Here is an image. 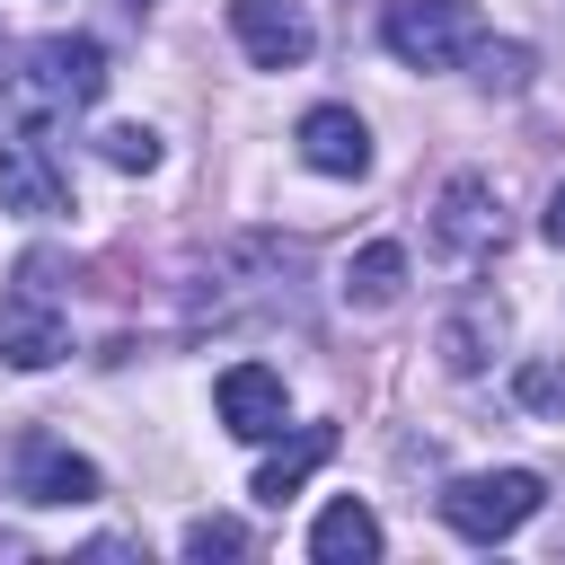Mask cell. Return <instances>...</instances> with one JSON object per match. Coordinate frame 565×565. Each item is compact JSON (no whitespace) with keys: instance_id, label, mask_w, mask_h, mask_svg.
<instances>
[{"instance_id":"6da1fadb","label":"cell","mask_w":565,"mask_h":565,"mask_svg":"<svg viewBox=\"0 0 565 565\" xmlns=\"http://www.w3.org/2000/svg\"><path fill=\"white\" fill-rule=\"evenodd\" d=\"M71 353V300H62V265L35 247L18 256V282L0 300V362L9 371H53Z\"/></svg>"},{"instance_id":"7a4b0ae2","label":"cell","mask_w":565,"mask_h":565,"mask_svg":"<svg viewBox=\"0 0 565 565\" xmlns=\"http://www.w3.org/2000/svg\"><path fill=\"white\" fill-rule=\"evenodd\" d=\"M97 97H106V44L97 35H44V44H26V62H18V106L26 115H79Z\"/></svg>"},{"instance_id":"3957f363","label":"cell","mask_w":565,"mask_h":565,"mask_svg":"<svg viewBox=\"0 0 565 565\" xmlns=\"http://www.w3.org/2000/svg\"><path fill=\"white\" fill-rule=\"evenodd\" d=\"M380 35H388V53L406 71H450L459 53H477L486 18H477V0H388Z\"/></svg>"},{"instance_id":"277c9868","label":"cell","mask_w":565,"mask_h":565,"mask_svg":"<svg viewBox=\"0 0 565 565\" xmlns=\"http://www.w3.org/2000/svg\"><path fill=\"white\" fill-rule=\"evenodd\" d=\"M539 503H547V486H539L530 468H477V477H459V486L441 494V521L486 547V539H512Z\"/></svg>"},{"instance_id":"5b68a950","label":"cell","mask_w":565,"mask_h":565,"mask_svg":"<svg viewBox=\"0 0 565 565\" xmlns=\"http://www.w3.org/2000/svg\"><path fill=\"white\" fill-rule=\"evenodd\" d=\"M433 247L441 256H459V265H486V256H503V194H494V177H450L441 185V203H433Z\"/></svg>"},{"instance_id":"8992f818","label":"cell","mask_w":565,"mask_h":565,"mask_svg":"<svg viewBox=\"0 0 565 565\" xmlns=\"http://www.w3.org/2000/svg\"><path fill=\"white\" fill-rule=\"evenodd\" d=\"M230 35L247 44L256 71H300L309 44H318V26H309L300 0H230Z\"/></svg>"},{"instance_id":"52a82bcc","label":"cell","mask_w":565,"mask_h":565,"mask_svg":"<svg viewBox=\"0 0 565 565\" xmlns=\"http://www.w3.org/2000/svg\"><path fill=\"white\" fill-rule=\"evenodd\" d=\"M0 212H26V221L71 212V177H62V159H53L35 132L0 141Z\"/></svg>"},{"instance_id":"ba28073f","label":"cell","mask_w":565,"mask_h":565,"mask_svg":"<svg viewBox=\"0 0 565 565\" xmlns=\"http://www.w3.org/2000/svg\"><path fill=\"white\" fill-rule=\"evenodd\" d=\"M18 494L26 503H97V459H79L53 433H26L18 441Z\"/></svg>"},{"instance_id":"9c48e42d","label":"cell","mask_w":565,"mask_h":565,"mask_svg":"<svg viewBox=\"0 0 565 565\" xmlns=\"http://www.w3.org/2000/svg\"><path fill=\"white\" fill-rule=\"evenodd\" d=\"M212 406H221V424H230L238 441H274L291 397H282V371H265V362H230L221 388H212Z\"/></svg>"},{"instance_id":"30bf717a","label":"cell","mask_w":565,"mask_h":565,"mask_svg":"<svg viewBox=\"0 0 565 565\" xmlns=\"http://www.w3.org/2000/svg\"><path fill=\"white\" fill-rule=\"evenodd\" d=\"M300 159L318 177H371V124L353 106H309L300 115Z\"/></svg>"},{"instance_id":"8fae6325","label":"cell","mask_w":565,"mask_h":565,"mask_svg":"<svg viewBox=\"0 0 565 565\" xmlns=\"http://www.w3.org/2000/svg\"><path fill=\"white\" fill-rule=\"evenodd\" d=\"M309 556H318V565H371V556H380V512H371L362 494H335V503L318 512V530H309Z\"/></svg>"},{"instance_id":"7c38bea8","label":"cell","mask_w":565,"mask_h":565,"mask_svg":"<svg viewBox=\"0 0 565 565\" xmlns=\"http://www.w3.org/2000/svg\"><path fill=\"white\" fill-rule=\"evenodd\" d=\"M318 459H335V424H300V433L256 468V503H291V494L309 486V468H318Z\"/></svg>"},{"instance_id":"4fadbf2b","label":"cell","mask_w":565,"mask_h":565,"mask_svg":"<svg viewBox=\"0 0 565 565\" xmlns=\"http://www.w3.org/2000/svg\"><path fill=\"white\" fill-rule=\"evenodd\" d=\"M406 291V247L397 238H371L353 265H344V300H362V309H388Z\"/></svg>"},{"instance_id":"5bb4252c","label":"cell","mask_w":565,"mask_h":565,"mask_svg":"<svg viewBox=\"0 0 565 565\" xmlns=\"http://www.w3.org/2000/svg\"><path fill=\"white\" fill-rule=\"evenodd\" d=\"M494 344H503V309H494V300H477L468 318H450V327H441V362H450V371H486V353H494Z\"/></svg>"},{"instance_id":"9a60e30c","label":"cell","mask_w":565,"mask_h":565,"mask_svg":"<svg viewBox=\"0 0 565 565\" xmlns=\"http://www.w3.org/2000/svg\"><path fill=\"white\" fill-rule=\"evenodd\" d=\"M97 150H106V168H124V177H150V168H159V132H150V124H115Z\"/></svg>"},{"instance_id":"2e32d148","label":"cell","mask_w":565,"mask_h":565,"mask_svg":"<svg viewBox=\"0 0 565 565\" xmlns=\"http://www.w3.org/2000/svg\"><path fill=\"white\" fill-rule=\"evenodd\" d=\"M477 79L512 97V88H530V53H521V44H486V35H477Z\"/></svg>"},{"instance_id":"e0dca14e","label":"cell","mask_w":565,"mask_h":565,"mask_svg":"<svg viewBox=\"0 0 565 565\" xmlns=\"http://www.w3.org/2000/svg\"><path fill=\"white\" fill-rule=\"evenodd\" d=\"M185 556H247V530L221 521V512H203V521H185Z\"/></svg>"},{"instance_id":"ac0fdd59","label":"cell","mask_w":565,"mask_h":565,"mask_svg":"<svg viewBox=\"0 0 565 565\" xmlns=\"http://www.w3.org/2000/svg\"><path fill=\"white\" fill-rule=\"evenodd\" d=\"M521 397H530V406H556V415H565V371H556V362H530V371H521Z\"/></svg>"},{"instance_id":"d6986e66","label":"cell","mask_w":565,"mask_h":565,"mask_svg":"<svg viewBox=\"0 0 565 565\" xmlns=\"http://www.w3.org/2000/svg\"><path fill=\"white\" fill-rule=\"evenodd\" d=\"M539 230H547V247H565V185L547 194V212H539Z\"/></svg>"},{"instance_id":"ffe728a7","label":"cell","mask_w":565,"mask_h":565,"mask_svg":"<svg viewBox=\"0 0 565 565\" xmlns=\"http://www.w3.org/2000/svg\"><path fill=\"white\" fill-rule=\"evenodd\" d=\"M132 9H141V0H132Z\"/></svg>"}]
</instances>
